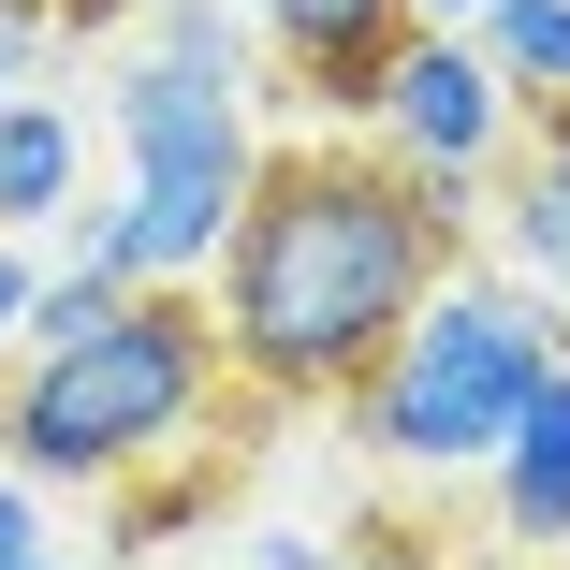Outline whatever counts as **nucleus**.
<instances>
[{
	"label": "nucleus",
	"instance_id": "1",
	"mask_svg": "<svg viewBox=\"0 0 570 570\" xmlns=\"http://www.w3.org/2000/svg\"><path fill=\"white\" fill-rule=\"evenodd\" d=\"M469 176H410L381 147H264L235 219H219V249H205V322H219V381L264 395V410H336L366 366H381V336L424 307L439 264H469Z\"/></svg>",
	"mask_w": 570,
	"mask_h": 570
},
{
	"label": "nucleus",
	"instance_id": "2",
	"mask_svg": "<svg viewBox=\"0 0 570 570\" xmlns=\"http://www.w3.org/2000/svg\"><path fill=\"white\" fill-rule=\"evenodd\" d=\"M219 322L190 278H132L102 322L73 336H16V366H0V469L30 483H147L176 453H205L219 424Z\"/></svg>",
	"mask_w": 570,
	"mask_h": 570
},
{
	"label": "nucleus",
	"instance_id": "3",
	"mask_svg": "<svg viewBox=\"0 0 570 570\" xmlns=\"http://www.w3.org/2000/svg\"><path fill=\"white\" fill-rule=\"evenodd\" d=\"M118 147H132V190L73 205V264H102V278H205L219 219H235V190L264 161L249 30L219 0H161V45L118 73Z\"/></svg>",
	"mask_w": 570,
	"mask_h": 570
},
{
	"label": "nucleus",
	"instance_id": "4",
	"mask_svg": "<svg viewBox=\"0 0 570 570\" xmlns=\"http://www.w3.org/2000/svg\"><path fill=\"white\" fill-rule=\"evenodd\" d=\"M570 352V322L527 293V278H483V264H439L424 307L381 336V366L336 395V424H352L381 469H483V453L512 439L527 381Z\"/></svg>",
	"mask_w": 570,
	"mask_h": 570
},
{
	"label": "nucleus",
	"instance_id": "5",
	"mask_svg": "<svg viewBox=\"0 0 570 570\" xmlns=\"http://www.w3.org/2000/svg\"><path fill=\"white\" fill-rule=\"evenodd\" d=\"M366 132H381V161H410V176H498L512 147H527V102L483 73V45L469 30H395V59H381V88H366Z\"/></svg>",
	"mask_w": 570,
	"mask_h": 570
},
{
	"label": "nucleus",
	"instance_id": "6",
	"mask_svg": "<svg viewBox=\"0 0 570 570\" xmlns=\"http://www.w3.org/2000/svg\"><path fill=\"white\" fill-rule=\"evenodd\" d=\"M249 16H264V45H278V88H293V102L366 118V88H381L395 30H410V0H249Z\"/></svg>",
	"mask_w": 570,
	"mask_h": 570
},
{
	"label": "nucleus",
	"instance_id": "7",
	"mask_svg": "<svg viewBox=\"0 0 570 570\" xmlns=\"http://www.w3.org/2000/svg\"><path fill=\"white\" fill-rule=\"evenodd\" d=\"M483 469H498V527L527 556H570V352L527 381V410H512V439L483 453Z\"/></svg>",
	"mask_w": 570,
	"mask_h": 570
},
{
	"label": "nucleus",
	"instance_id": "8",
	"mask_svg": "<svg viewBox=\"0 0 570 570\" xmlns=\"http://www.w3.org/2000/svg\"><path fill=\"white\" fill-rule=\"evenodd\" d=\"M73 190H88V132H73V102L0 88V235H45V219H73Z\"/></svg>",
	"mask_w": 570,
	"mask_h": 570
},
{
	"label": "nucleus",
	"instance_id": "9",
	"mask_svg": "<svg viewBox=\"0 0 570 570\" xmlns=\"http://www.w3.org/2000/svg\"><path fill=\"white\" fill-rule=\"evenodd\" d=\"M527 176L498 190V235H512V278L541 307H570V102H527Z\"/></svg>",
	"mask_w": 570,
	"mask_h": 570
},
{
	"label": "nucleus",
	"instance_id": "10",
	"mask_svg": "<svg viewBox=\"0 0 570 570\" xmlns=\"http://www.w3.org/2000/svg\"><path fill=\"white\" fill-rule=\"evenodd\" d=\"M469 45H483V73L512 102H570V0H483Z\"/></svg>",
	"mask_w": 570,
	"mask_h": 570
},
{
	"label": "nucleus",
	"instance_id": "11",
	"mask_svg": "<svg viewBox=\"0 0 570 570\" xmlns=\"http://www.w3.org/2000/svg\"><path fill=\"white\" fill-rule=\"evenodd\" d=\"M132 278H102V264H59V278H30V307H16V336H73V322H102Z\"/></svg>",
	"mask_w": 570,
	"mask_h": 570
},
{
	"label": "nucleus",
	"instance_id": "12",
	"mask_svg": "<svg viewBox=\"0 0 570 570\" xmlns=\"http://www.w3.org/2000/svg\"><path fill=\"white\" fill-rule=\"evenodd\" d=\"M322 570H453L424 527H352V541H322Z\"/></svg>",
	"mask_w": 570,
	"mask_h": 570
},
{
	"label": "nucleus",
	"instance_id": "13",
	"mask_svg": "<svg viewBox=\"0 0 570 570\" xmlns=\"http://www.w3.org/2000/svg\"><path fill=\"white\" fill-rule=\"evenodd\" d=\"M205 512V469H190V453H176V483H147L132 512H118V541H161V527H190Z\"/></svg>",
	"mask_w": 570,
	"mask_h": 570
},
{
	"label": "nucleus",
	"instance_id": "14",
	"mask_svg": "<svg viewBox=\"0 0 570 570\" xmlns=\"http://www.w3.org/2000/svg\"><path fill=\"white\" fill-rule=\"evenodd\" d=\"M16 556H45V483L0 469V570H16Z\"/></svg>",
	"mask_w": 570,
	"mask_h": 570
},
{
	"label": "nucleus",
	"instance_id": "15",
	"mask_svg": "<svg viewBox=\"0 0 570 570\" xmlns=\"http://www.w3.org/2000/svg\"><path fill=\"white\" fill-rule=\"evenodd\" d=\"M249 570H322V541H307V527H264V541H249Z\"/></svg>",
	"mask_w": 570,
	"mask_h": 570
},
{
	"label": "nucleus",
	"instance_id": "16",
	"mask_svg": "<svg viewBox=\"0 0 570 570\" xmlns=\"http://www.w3.org/2000/svg\"><path fill=\"white\" fill-rule=\"evenodd\" d=\"M16 307H30V264H16V235H0V366H16Z\"/></svg>",
	"mask_w": 570,
	"mask_h": 570
},
{
	"label": "nucleus",
	"instance_id": "17",
	"mask_svg": "<svg viewBox=\"0 0 570 570\" xmlns=\"http://www.w3.org/2000/svg\"><path fill=\"white\" fill-rule=\"evenodd\" d=\"M30 45H45V16H0V88H30Z\"/></svg>",
	"mask_w": 570,
	"mask_h": 570
},
{
	"label": "nucleus",
	"instance_id": "18",
	"mask_svg": "<svg viewBox=\"0 0 570 570\" xmlns=\"http://www.w3.org/2000/svg\"><path fill=\"white\" fill-rule=\"evenodd\" d=\"M483 16V0H410V30H469Z\"/></svg>",
	"mask_w": 570,
	"mask_h": 570
},
{
	"label": "nucleus",
	"instance_id": "19",
	"mask_svg": "<svg viewBox=\"0 0 570 570\" xmlns=\"http://www.w3.org/2000/svg\"><path fill=\"white\" fill-rule=\"evenodd\" d=\"M16 570H73V556H16Z\"/></svg>",
	"mask_w": 570,
	"mask_h": 570
},
{
	"label": "nucleus",
	"instance_id": "20",
	"mask_svg": "<svg viewBox=\"0 0 570 570\" xmlns=\"http://www.w3.org/2000/svg\"><path fill=\"white\" fill-rule=\"evenodd\" d=\"M0 16H45V0H0Z\"/></svg>",
	"mask_w": 570,
	"mask_h": 570
}]
</instances>
